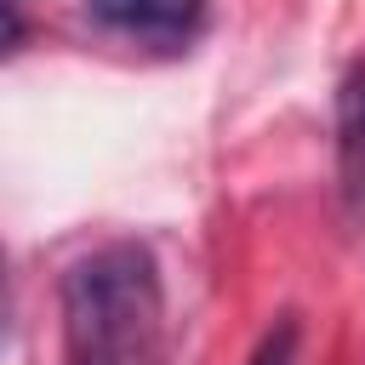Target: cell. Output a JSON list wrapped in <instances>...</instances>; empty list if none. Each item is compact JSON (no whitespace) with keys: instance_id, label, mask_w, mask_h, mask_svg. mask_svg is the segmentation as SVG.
I'll use <instances>...</instances> for the list:
<instances>
[{"instance_id":"obj_1","label":"cell","mask_w":365,"mask_h":365,"mask_svg":"<svg viewBox=\"0 0 365 365\" xmlns=\"http://www.w3.org/2000/svg\"><path fill=\"white\" fill-rule=\"evenodd\" d=\"M63 365H160L165 279L148 245L108 240L80 251L57 279Z\"/></svg>"},{"instance_id":"obj_2","label":"cell","mask_w":365,"mask_h":365,"mask_svg":"<svg viewBox=\"0 0 365 365\" xmlns=\"http://www.w3.org/2000/svg\"><path fill=\"white\" fill-rule=\"evenodd\" d=\"M80 6L103 34L143 46V51H165V57L188 51L211 17L205 0H80Z\"/></svg>"},{"instance_id":"obj_3","label":"cell","mask_w":365,"mask_h":365,"mask_svg":"<svg viewBox=\"0 0 365 365\" xmlns=\"http://www.w3.org/2000/svg\"><path fill=\"white\" fill-rule=\"evenodd\" d=\"M336 154H342V194L354 205V217L365 222V63L342 80L336 97Z\"/></svg>"},{"instance_id":"obj_4","label":"cell","mask_w":365,"mask_h":365,"mask_svg":"<svg viewBox=\"0 0 365 365\" xmlns=\"http://www.w3.org/2000/svg\"><path fill=\"white\" fill-rule=\"evenodd\" d=\"M297 342H302L297 314H279V319L257 336V348H251V359H245V365H297Z\"/></svg>"}]
</instances>
